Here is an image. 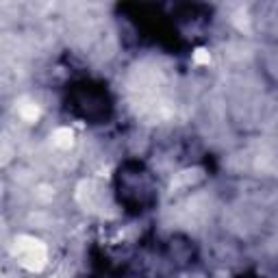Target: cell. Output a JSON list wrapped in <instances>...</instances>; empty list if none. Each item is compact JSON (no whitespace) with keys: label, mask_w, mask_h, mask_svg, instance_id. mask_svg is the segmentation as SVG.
I'll list each match as a JSON object with an SVG mask.
<instances>
[{"label":"cell","mask_w":278,"mask_h":278,"mask_svg":"<svg viewBox=\"0 0 278 278\" xmlns=\"http://www.w3.org/2000/svg\"><path fill=\"white\" fill-rule=\"evenodd\" d=\"M16 257L24 267L28 269H39L46 263V250L39 241L31 237H20L16 241Z\"/></svg>","instance_id":"obj_1"},{"label":"cell","mask_w":278,"mask_h":278,"mask_svg":"<svg viewBox=\"0 0 278 278\" xmlns=\"http://www.w3.org/2000/svg\"><path fill=\"white\" fill-rule=\"evenodd\" d=\"M55 144L63 146V148H65V146H70L72 144V133H70V130H57V133H55Z\"/></svg>","instance_id":"obj_2"},{"label":"cell","mask_w":278,"mask_h":278,"mask_svg":"<svg viewBox=\"0 0 278 278\" xmlns=\"http://www.w3.org/2000/svg\"><path fill=\"white\" fill-rule=\"evenodd\" d=\"M194 59L196 61H198V63H209L211 61V57H209V53H207V50H196V55H194Z\"/></svg>","instance_id":"obj_3"}]
</instances>
